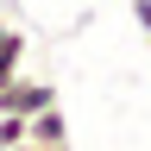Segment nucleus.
Masks as SVG:
<instances>
[{"label": "nucleus", "instance_id": "nucleus-1", "mask_svg": "<svg viewBox=\"0 0 151 151\" xmlns=\"http://www.w3.org/2000/svg\"><path fill=\"white\" fill-rule=\"evenodd\" d=\"M57 107V88L44 82V76H25L19 69L13 82H0V113H19V120H32V113Z\"/></svg>", "mask_w": 151, "mask_h": 151}, {"label": "nucleus", "instance_id": "nucleus-2", "mask_svg": "<svg viewBox=\"0 0 151 151\" xmlns=\"http://www.w3.org/2000/svg\"><path fill=\"white\" fill-rule=\"evenodd\" d=\"M19 69H25V38H13V44H0V82H13Z\"/></svg>", "mask_w": 151, "mask_h": 151}, {"label": "nucleus", "instance_id": "nucleus-3", "mask_svg": "<svg viewBox=\"0 0 151 151\" xmlns=\"http://www.w3.org/2000/svg\"><path fill=\"white\" fill-rule=\"evenodd\" d=\"M25 126H32V120H19V113H0V151L25 145Z\"/></svg>", "mask_w": 151, "mask_h": 151}, {"label": "nucleus", "instance_id": "nucleus-4", "mask_svg": "<svg viewBox=\"0 0 151 151\" xmlns=\"http://www.w3.org/2000/svg\"><path fill=\"white\" fill-rule=\"evenodd\" d=\"M132 19H139V32H151V0H132Z\"/></svg>", "mask_w": 151, "mask_h": 151}, {"label": "nucleus", "instance_id": "nucleus-5", "mask_svg": "<svg viewBox=\"0 0 151 151\" xmlns=\"http://www.w3.org/2000/svg\"><path fill=\"white\" fill-rule=\"evenodd\" d=\"M13 151H38V145H13Z\"/></svg>", "mask_w": 151, "mask_h": 151}]
</instances>
